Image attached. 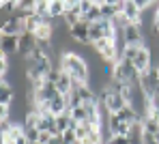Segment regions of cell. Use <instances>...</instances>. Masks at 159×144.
Listing matches in <instances>:
<instances>
[{
	"mask_svg": "<svg viewBox=\"0 0 159 144\" xmlns=\"http://www.w3.org/2000/svg\"><path fill=\"white\" fill-rule=\"evenodd\" d=\"M60 69L67 71L71 75V80H75V82L88 84V80H90V67H88L86 58H82L75 52L60 54Z\"/></svg>",
	"mask_w": 159,
	"mask_h": 144,
	"instance_id": "1",
	"label": "cell"
},
{
	"mask_svg": "<svg viewBox=\"0 0 159 144\" xmlns=\"http://www.w3.org/2000/svg\"><path fill=\"white\" fill-rule=\"evenodd\" d=\"M123 45H127V47H142V45H146V43H144L142 26L129 24L127 28L123 30Z\"/></svg>",
	"mask_w": 159,
	"mask_h": 144,
	"instance_id": "2",
	"label": "cell"
},
{
	"mask_svg": "<svg viewBox=\"0 0 159 144\" xmlns=\"http://www.w3.org/2000/svg\"><path fill=\"white\" fill-rule=\"evenodd\" d=\"M26 32V24H24V17H20L17 13L15 15H11V17H7V20H2V24H0V34H24Z\"/></svg>",
	"mask_w": 159,
	"mask_h": 144,
	"instance_id": "3",
	"label": "cell"
},
{
	"mask_svg": "<svg viewBox=\"0 0 159 144\" xmlns=\"http://www.w3.org/2000/svg\"><path fill=\"white\" fill-rule=\"evenodd\" d=\"M133 125H129V123H125V120H120L116 114H110V118H107V133L110 136H129V131H131Z\"/></svg>",
	"mask_w": 159,
	"mask_h": 144,
	"instance_id": "4",
	"label": "cell"
},
{
	"mask_svg": "<svg viewBox=\"0 0 159 144\" xmlns=\"http://www.w3.org/2000/svg\"><path fill=\"white\" fill-rule=\"evenodd\" d=\"M133 67L140 71V73H146V71H151V65H153V56H151V50L146 47V45H142L140 50H138V54H135V60L131 62Z\"/></svg>",
	"mask_w": 159,
	"mask_h": 144,
	"instance_id": "5",
	"label": "cell"
},
{
	"mask_svg": "<svg viewBox=\"0 0 159 144\" xmlns=\"http://www.w3.org/2000/svg\"><path fill=\"white\" fill-rule=\"evenodd\" d=\"M37 45H39L37 37H34L32 32H24V34H20V50H17V54L28 58L34 50H37Z\"/></svg>",
	"mask_w": 159,
	"mask_h": 144,
	"instance_id": "6",
	"label": "cell"
},
{
	"mask_svg": "<svg viewBox=\"0 0 159 144\" xmlns=\"http://www.w3.org/2000/svg\"><path fill=\"white\" fill-rule=\"evenodd\" d=\"M88 28H90V24L86 22V20H82L78 22L75 26H71V39L80 43V45H88L90 43V37H88Z\"/></svg>",
	"mask_w": 159,
	"mask_h": 144,
	"instance_id": "7",
	"label": "cell"
},
{
	"mask_svg": "<svg viewBox=\"0 0 159 144\" xmlns=\"http://www.w3.org/2000/svg\"><path fill=\"white\" fill-rule=\"evenodd\" d=\"M17 50H20V37L17 34H2L0 37V52L4 56L17 54Z\"/></svg>",
	"mask_w": 159,
	"mask_h": 144,
	"instance_id": "8",
	"label": "cell"
},
{
	"mask_svg": "<svg viewBox=\"0 0 159 144\" xmlns=\"http://www.w3.org/2000/svg\"><path fill=\"white\" fill-rule=\"evenodd\" d=\"M123 15L131 22V24H138L142 26V17H144V11H140V7L135 4V0H127L125 2V9H123Z\"/></svg>",
	"mask_w": 159,
	"mask_h": 144,
	"instance_id": "9",
	"label": "cell"
},
{
	"mask_svg": "<svg viewBox=\"0 0 159 144\" xmlns=\"http://www.w3.org/2000/svg\"><path fill=\"white\" fill-rule=\"evenodd\" d=\"M142 129H144V133L146 136H157V131H159V116L155 114H146L144 118H142Z\"/></svg>",
	"mask_w": 159,
	"mask_h": 144,
	"instance_id": "10",
	"label": "cell"
},
{
	"mask_svg": "<svg viewBox=\"0 0 159 144\" xmlns=\"http://www.w3.org/2000/svg\"><path fill=\"white\" fill-rule=\"evenodd\" d=\"M13 101H15V88L9 82H2L0 84V106H13Z\"/></svg>",
	"mask_w": 159,
	"mask_h": 144,
	"instance_id": "11",
	"label": "cell"
},
{
	"mask_svg": "<svg viewBox=\"0 0 159 144\" xmlns=\"http://www.w3.org/2000/svg\"><path fill=\"white\" fill-rule=\"evenodd\" d=\"M116 116H118L120 120L129 123V125H138V123H142V116L138 114V112L133 110L131 106H125V108H123V110H120V112H118Z\"/></svg>",
	"mask_w": 159,
	"mask_h": 144,
	"instance_id": "12",
	"label": "cell"
},
{
	"mask_svg": "<svg viewBox=\"0 0 159 144\" xmlns=\"http://www.w3.org/2000/svg\"><path fill=\"white\" fill-rule=\"evenodd\" d=\"M88 37H90V43H97V41L106 39V26H103V20L90 24V28H88Z\"/></svg>",
	"mask_w": 159,
	"mask_h": 144,
	"instance_id": "13",
	"label": "cell"
},
{
	"mask_svg": "<svg viewBox=\"0 0 159 144\" xmlns=\"http://www.w3.org/2000/svg\"><path fill=\"white\" fill-rule=\"evenodd\" d=\"M65 13H67V9H65V0H54L50 2V15H52V20L56 22H60L62 17H65Z\"/></svg>",
	"mask_w": 159,
	"mask_h": 144,
	"instance_id": "14",
	"label": "cell"
},
{
	"mask_svg": "<svg viewBox=\"0 0 159 144\" xmlns=\"http://www.w3.org/2000/svg\"><path fill=\"white\" fill-rule=\"evenodd\" d=\"M69 125H71V114H69V112L56 116V129H58V133H65V131L69 129Z\"/></svg>",
	"mask_w": 159,
	"mask_h": 144,
	"instance_id": "15",
	"label": "cell"
},
{
	"mask_svg": "<svg viewBox=\"0 0 159 144\" xmlns=\"http://www.w3.org/2000/svg\"><path fill=\"white\" fill-rule=\"evenodd\" d=\"M60 138H62V144H78V133H75V129H67L65 133H60Z\"/></svg>",
	"mask_w": 159,
	"mask_h": 144,
	"instance_id": "16",
	"label": "cell"
},
{
	"mask_svg": "<svg viewBox=\"0 0 159 144\" xmlns=\"http://www.w3.org/2000/svg\"><path fill=\"white\" fill-rule=\"evenodd\" d=\"M95 7V0H80V11H82V17H86L90 13V9Z\"/></svg>",
	"mask_w": 159,
	"mask_h": 144,
	"instance_id": "17",
	"label": "cell"
},
{
	"mask_svg": "<svg viewBox=\"0 0 159 144\" xmlns=\"http://www.w3.org/2000/svg\"><path fill=\"white\" fill-rule=\"evenodd\" d=\"M106 144H129V140H127L125 136H107Z\"/></svg>",
	"mask_w": 159,
	"mask_h": 144,
	"instance_id": "18",
	"label": "cell"
},
{
	"mask_svg": "<svg viewBox=\"0 0 159 144\" xmlns=\"http://www.w3.org/2000/svg\"><path fill=\"white\" fill-rule=\"evenodd\" d=\"M9 112H11V106H0V120H11Z\"/></svg>",
	"mask_w": 159,
	"mask_h": 144,
	"instance_id": "19",
	"label": "cell"
},
{
	"mask_svg": "<svg viewBox=\"0 0 159 144\" xmlns=\"http://www.w3.org/2000/svg\"><path fill=\"white\" fill-rule=\"evenodd\" d=\"M155 28L159 30V4H157V13H155Z\"/></svg>",
	"mask_w": 159,
	"mask_h": 144,
	"instance_id": "20",
	"label": "cell"
},
{
	"mask_svg": "<svg viewBox=\"0 0 159 144\" xmlns=\"http://www.w3.org/2000/svg\"><path fill=\"white\" fill-rule=\"evenodd\" d=\"M155 142H157V144H159V131H157V136H155Z\"/></svg>",
	"mask_w": 159,
	"mask_h": 144,
	"instance_id": "21",
	"label": "cell"
},
{
	"mask_svg": "<svg viewBox=\"0 0 159 144\" xmlns=\"http://www.w3.org/2000/svg\"><path fill=\"white\" fill-rule=\"evenodd\" d=\"M34 144H41V142H34Z\"/></svg>",
	"mask_w": 159,
	"mask_h": 144,
	"instance_id": "22",
	"label": "cell"
},
{
	"mask_svg": "<svg viewBox=\"0 0 159 144\" xmlns=\"http://www.w3.org/2000/svg\"><path fill=\"white\" fill-rule=\"evenodd\" d=\"M157 71H159V67H157Z\"/></svg>",
	"mask_w": 159,
	"mask_h": 144,
	"instance_id": "23",
	"label": "cell"
}]
</instances>
